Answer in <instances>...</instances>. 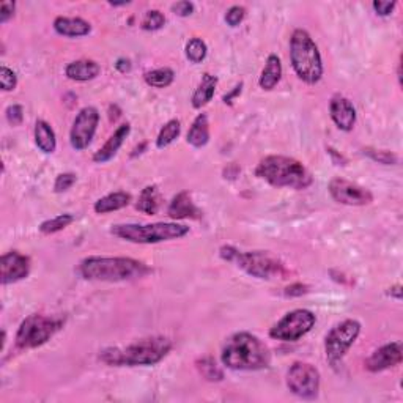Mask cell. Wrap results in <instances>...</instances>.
Masks as SVG:
<instances>
[{
    "label": "cell",
    "mask_w": 403,
    "mask_h": 403,
    "mask_svg": "<svg viewBox=\"0 0 403 403\" xmlns=\"http://www.w3.org/2000/svg\"><path fill=\"white\" fill-rule=\"evenodd\" d=\"M221 361L227 369L254 372L270 366L271 353L259 337L241 331L227 338L221 353Z\"/></svg>",
    "instance_id": "obj_1"
},
{
    "label": "cell",
    "mask_w": 403,
    "mask_h": 403,
    "mask_svg": "<svg viewBox=\"0 0 403 403\" xmlns=\"http://www.w3.org/2000/svg\"><path fill=\"white\" fill-rule=\"evenodd\" d=\"M172 350L171 338L155 336L140 338L128 347H110L103 350L99 359L114 367H136V366H155L161 362Z\"/></svg>",
    "instance_id": "obj_2"
},
{
    "label": "cell",
    "mask_w": 403,
    "mask_h": 403,
    "mask_svg": "<svg viewBox=\"0 0 403 403\" xmlns=\"http://www.w3.org/2000/svg\"><path fill=\"white\" fill-rule=\"evenodd\" d=\"M78 271L87 280L99 282H125L140 279L151 271L150 268L130 257H87L79 264Z\"/></svg>",
    "instance_id": "obj_3"
},
{
    "label": "cell",
    "mask_w": 403,
    "mask_h": 403,
    "mask_svg": "<svg viewBox=\"0 0 403 403\" xmlns=\"http://www.w3.org/2000/svg\"><path fill=\"white\" fill-rule=\"evenodd\" d=\"M255 175L274 188L307 189L312 185V173L295 157L282 155L265 156L255 169Z\"/></svg>",
    "instance_id": "obj_4"
},
{
    "label": "cell",
    "mask_w": 403,
    "mask_h": 403,
    "mask_svg": "<svg viewBox=\"0 0 403 403\" xmlns=\"http://www.w3.org/2000/svg\"><path fill=\"white\" fill-rule=\"evenodd\" d=\"M290 62L302 83L315 85L323 78V60L314 38L305 28H296L290 38Z\"/></svg>",
    "instance_id": "obj_5"
},
{
    "label": "cell",
    "mask_w": 403,
    "mask_h": 403,
    "mask_svg": "<svg viewBox=\"0 0 403 403\" xmlns=\"http://www.w3.org/2000/svg\"><path fill=\"white\" fill-rule=\"evenodd\" d=\"M110 233L114 237L134 244H156L171 239H180L189 233V227L177 223L155 224H117Z\"/></svg>",
    "instance_id": "obj_6"
},
{
    "label": "cell",
    "mask_w": 403,
    "mask_h": 403,
    "mask_svg": "<svg viewBox=\"0 0 403 403\" xmlns=\"http://www.w3.org/2000/svg\"><path fill=\"white\" fill-rule=\"evenodd\" d=\"M63 326L62 317H54V315H28L22 321L19 329L16 332V347L19 350H31L44 345L51 341Z\"/></svg>",
    "instance_id": "obj_7"
},
{
    "label": "cell",
    "mask_w": 403,
    "mask_h": 403,
    "mask_svg": "<svg viewBox=\"0 0 403 403\" xmlns=\"http://www.w3.org/2000/svg\"><path fill=\"white\" fill-rule=\"evenodd\" d=\"M235 264L246 271L249 276L257 279H284L287 276V270L282 261L276 255L266 250H249V252H239L235 257Z\"/></svg>",
    "instance_id": "obj_8"
},
{
    "label": "cell",
    "mask_w": 403,
    "mask_h": 403,
    "mask_svg": "<svg viewBox=\"0 0 403 403\" xmlns=\"http://www.w3.org/2000/svg\"><path fill=\"white\" fill-rule=\"evenodd\" d=\"M361 334V323L358 320L347 318L332 326L331 331L326 334L325 338V352L326 359L331 364L341 361L347 354L350 348L353 347L356 338Z\"/></svg>",
    "instance_id": "obj_9"
},
{
    "label": "cell",
    "mask_w": 403,
    "mask_h": 403,
    "mask_svg": "<svg viewBox=\"0 0 403 403\" xmlns=\"http://www.w3.org/2000/svg\"><path fill=\"white\" fill-rule=\"evenodd\" d=\"M317 317L307 309H295L285 314L270 329V337L282 342H296L315 326Z\"/></svg>",
    "instance_id": "obj_10"
},
{
    "label": "cell",
    "mask_w": 403,
    "mask_h": 403,
    "mask_svg": "<svg viewBox=\"0 0 403 403\" xmlns=\"http://www.w3.org/2000/svg\"><path fill=\"white\" fill-rule=\"evenodd\" d=\"M320 372L309 362L296 361L287 372V386L295 395L305 400H314L320 391Z\"/></svg>",
    "instance_id": "obj_11"
},
{
    "label": "cell",
    "mask_w": 403,
    "mask_h": 403,
    "mask_svg": "<svg viewBox=\"0 0 403 403\" xmlns=\"http://www.w3.org/2000/svg\"><path fill=\"white\" fill-rule=\"evenodd\" d=\"M99 123V112L96 108H83L76 115L71 131H69V144L76 151H84L89 148Z\"/></svg>",
    "instance_id": "obj_12"
},
{
    "label": "cell",
    "mask_w": 403,
    "mask_h": 403,
    "mask_svg": "<svg viewBox=\"0 0 403 403\" xmlns=\"http://www.w3.org/2000/svg\"><path fill=\"white\" fill-rule=\"evenodd\" d=\"M328 191L331 197L342 205L364 207L370 205L373 202V194L369 189L345 178H332L329 181Z\"/></svg>",
    "instance_id": "obj_13"
},
{
    "label": "cell",
    "mask_w": 403,
    "mask_h": 403,
    "mask_svg": "<svg viewBox=\"0 0 403 403\" xmlns=\"http://www.w3.org/2000/svg\"><path fill=\"white\" fill-rule=\"evenodd\" d=\"M0 271H2L0 274L2 285L19 282L31 274V259L17 250H11L0 259Z\"/></svg>",
    "instance_id": "obj_14"
},
{
    "label": "cell",
    "mask_w": 403,
    "mask_h": 403,
    "mask_svg": "<svg viewBox=\"0 0 403 403\" xmlns=\"http://www.w3.org/2000/svg\"><path fill=\"white\" fill-rule=\"evenodd\" d=\"M402 359H403L402 342H391L375 350V352L367 358L366 369L372 373L383 372L391 369V367L399 366Z\"/></svg>",
    "instance_id": "obj_15"
},
{
    "label": "cell",
    "mask_w": 403,
    "mask_h": 403,
    "mask_svg": "<svg viewBox=\"0 0 403 403\" xmlns=\"http://www.w3.org/2000/svg\"><path fill=\"white\" fill-rule=\"evenodd\" d=\"M329 115L341 131H352L356 125V109L348 98L336 95L331 98Z\"/></svg>",
    "instance_id": "obj_16"
},
{
    "label": "cell",
    "mask_w": 403,
    "mask_h": 403,
    "mask_svg": "<svg viewBox=\"0 0 403 403\" xmlns=\"http://www.w3.org/2000/svg\"><path fill=\"white\" fill-rule=\"evenodd\" d=\"M130 132H131L130 123L120 125L119 128H117L112 136L108 139V142L104 144L95 155H93V161H95L96 164H104V162L112 160V157L119 153L121 145L125 144V140L128 136H130Z\"/></svg>",
    "instance_id": "obj_17"
},
{
    "label": "cell",
    "mask_w": 403,
    "mask_h": 403,
    "mask_svg": "<svg viewBox=\"0 0 403 403\" xmlns=\"http://www.w3.org/2000/svg\"><path fill=\"white\" fill-rule=\"evenodd\" d=\"M169 218L175 221L178 219H198L202 216V212L192 202V197L188 191H181L172 198L171 205L167 208Z\"/></svg>",
    "instance_id": "obj_18"
},
{
    "label": "cell",
    "mask_w": 403,
    "mask_h": 403,
    "mask_svg": "<svg viewBox=\"0 0 403 403\" xmlns=\"http://www.w3.org/2000/svg\"><path fill=\"white\" fill-rule=\"evenodd\" d=\"M54 31L58 35H62V37L79 38L89 35L92 32V26L89 21L83 19V17L58 16L54 21Z\"/></svg>",
    "instance_id": "obj_19"
},
{
    "label": "cell",
    "mask_w": 403,
    "mask_h": 403,
    "mask_svg": "<svg viewBox=\"0 0 403 403\" xmlns=\"http://www.w3.org/2000/svg\"><path fill=\"white\" fill-rule=\"evenodd\" d=\"M99 73H101L99 63H96L95 60H89V58L68 63L65 68L67 78L76 80V83H87V80L98 78Z\"/></svg>",
    "instance_id": "obj_20"
},
{
    "label": "cell",
    "mask_w": 403,
    "mask_h": 403,
    "mask_svg": "<svg viewBox=\"0 0 403 403\" xmlns=\"http://www.w3.org/2000/svg\"><path fill=\"white\" fill-rule=\"evenodd\" d=\"M216 87H218V78L209 73H205L202 76L200 84L197 85V89L194 92V95L191 98V104L194 109H202L203 106L212 101L216 92Z\"/></svg>",
    "instance_id": "obj_21"
},
{
    "label": "cell",
    "mask_w": 403,
    "mask_h": 403,
    "mask_svg": "<svg viewBox=\"0 0 403 403\" xmlns=\"http://www.w3.org/2000/svg\"><path fill=\"white\" fill-rule=\"evenodd\" d=\"M280 78H282V63L276 54H271L266 58L265 68L261 69L259 85L264 90L270 92L280 83Z\"/></svg>",
    "instance_id": "obj_22"
},
{
    "label": "cell",
    "mask_w": 403,
    "mask_h": 403,
    "mask_svg": "<svg viewBox=\"0 0 403 403\" xmlns=\"http://www.w3.org/2000/svg\"><path fill=\"white\" fill-rule=\"evenodd\" d=\"M131 202V194L123 191H117V192H110V194L104 196L99 198V200L95 203V213L98 214H108L112 212H119V209L125 208L130 205Z\"/></svg>",
    "instance_id": "obj_23"
},
{
    "label": "cell",
    "mask_w": 403,
    "mask_h": 403,
    "mask_svg": "<svg viewBox=\"0 0 403 403\" xmlns=\"http://www.w3.org/2000/svg\"><path fill=\"white\" fill-rule=\"evenodd\" d=\"M188 144L194 148L205 147L209 140V123L207 114H198L188 131Z\"/></svg>",
    "instance_id": "obj_24"
},
{
    "label": "cell",
    "mask_w": 403,
    "mask_h": 403,
    "mask_svg": "<svg viewBox=\"0 0 403 403\" xmlns=\"http://www.w3.org/2000/svg\"><path fill=\"white\" fill-rule=\"evenodd\" d=\"M35 144H37V147L43 151V153L49 155V153H54L55 148H57V137H55V132L52 130V126L48 123V121L44 120H38L37 123H35Z\"/></svg>",
    "instance_id": "obj_25"
},
{
    "label": "cell",
    "mask_w": 403,
    "mask_h": 403,
    "mask_svg": "<svg viewBox=\"0 0 403 403\" xmlns=\"http://www.w3.org/2000/svg\"><path fill=\"white\" fill-rule=\"evenodd\" d=\"M160 207H161V194L157 186L151 185L147 186V188H144L136 203V208L139 212L153 216L160 212Z\"/></svg>",
    "instance_id": "obj_26"
},
{
    "label": "cell",
    "mask_w": 403,
    "mask_h": 403,
    "mask_svg": "<svg viewBox=\"0 0 403 403\" xmlns=\"http://www.w3.org/2000/svg\"><path fill=\"white\" fill-rule=\"evenodd\" d=\"M145 83H147L150 87L153 89H166V87L171 85L175 79V73L172 68H156L151 69V71H147L144 74Z\"/></svg>",
    "instance_id": "obj_27"
},
{
    "label": "cell",
    "mask_w": 403,
    "mask_h": 403,
    "mask_svg": "<svg viewBox=\"0 0 403 403\" xmlns=\"http://www.w3.org/2000/svg\"><path fill=\"white\" fill-rule=\"evenodd\" d=\"M181 132V123L180 120L173 119V120H169L167 123L161 128L160 134H157L156 137V148H167L169 145L173 144L175 140L178 139Z\"/></svg>",
    "instance_id": "obj_28"
},
{
    "label": "cell",
    "mask_w": 403,
    "mask_h": 403,
    "mask_svg": "<svg viewBox=\"0 0 403 403\" xmlns=\"http://www.w3.org/2000/svg\"><path fill=\"white\" fill-rule=\"evenodd\" d=\"M185 54L191 63H196L197 65V63H202L205 60V57L208 54V46L202 38H191L189 42L186 43Z\"/></svg>",
    "instance_id": "obj_29"
},
{
    "label": "cell",
    "mask_w": 403,
    "mask_h": 403,
    "mask_svg": "<svg viewBox=\"0 0 403 403\" xmlns=\"http://www.w3.org/2000/svg\"><path fill=\"white\" fill-rule=\"evenodd\" d=\"M197 369L202 373V377L208 379V381H223L224 372L221 367L216 364L213 358H202L197 361Z\"/></svg>",
    "instance_id": "obj_30"
},
{
    "label": "cell",
    "mask_w": 403,
    "mask_h": 403,
    "mask_svg": "<svg viewBox=\"0 0 403 403\" xmlns=\"http://www.w3.org/2000/svg\"><path fill=\"white\" fill-rule=\"evenodd\" d=\"M73 223H74V216L69 213H63V214L55 216V218L42 223V225H40V232L44 233V235H51V233H57L63 229H67V227Z\"/></svg>",
    "instance_id": "obj_31"
},
{
    "label": "cell",
    "mask_w": 403,
    "mask_h": 403,
    "mask_svg": "<svg viewBox=\"0 0 403 403\" xmlns=\"http://www.w3.org/2000/svg\"><path fill=\"white\" fill-rule=\"evenodd\" d=\"M166 24V16L161 13L160 10H151L142 19V28L147 32H155L164 27Z\"/></svg>",
    "instance_id": "obj_32"
},
{
    "label": "cell",
    "mask_w": 403,
    "mask_h": 403,
    "mask_svg": "<svg viewBox=\"0 0 403 403\" xmlns=\"http://www.w3.org/2000/svg\"><path fill=\"white\" fill-rule=\"evenodd\" d=\"M364 155H367L370 157V160L379 162V164H397L399 162V156L393 151H388V150H375V148H364Z\"/></svg>",
    "instance_id": "obj_33"
},
{
    "label": "cell",
    "mask_w": 403,
    "mask_h": 403,
    "mask_svg": "<svg viewBox=\"0 0 403 403\" xmlns=\"http://www.w3.org/2000/svg\"><path fill=\"white\" fill-rule=\"evenodd\" d=\"M17 85V76L13 69L2 65L0 68V87H2L3 92H11L15 90Z\"/></svg>",
    "instance_id": "obj_34"
},
{
    "label": "cell",
    "mask_w": 403,
    "mask_h": 403,
    "mask_svg": "<svg viewBox=\"0 0 403 403\" xmlns=\"http://www.w3.org/2000/svg\"><path fill=\"white\" fill-rule=\"evenodd\" d=\"M244 17H246V8L239 7V5H233V7L227 10L224 19L227 22V26L238 27L244 21Z\"/></svg>",
    "instance_id": "obj_35"
},
{
    "label": "cell",
    "mask_w": 403,
    "mask_h": 403,
    "mask_svg": "<svg viewBox=\"0 0 403 403\" xmlns=\"http://www.w3.org/2000/svg\"><path fill=\"white\" fill-rule=\"evenodd\" d=\"M76 180H78V178H76V175L71 173V172L60 173V175H58V177L55 178L54 191L58 192V194H60V192L68 191V189L71 188V186L76 183Z\"/></svg>",
    "instance_id": "obj_36"
},
{
    "label": "cell",
    "mask_w": 403,
    "mask_h": 403,
    "mask_svg": "<svg viewBox=\"0 0 403 403\" xmlns=\"http://www.w3.org/2000/svg\"><path fill=\"white\" fill-rule=\"evenodd\" d=\"M7 120L10 121V125L19 126L24 120V109L19 104H13V106H8L7 109Z\"/></svg>",
    "instance_id": "obj_37"
},
{
    "label": "cell",
    "mask_w": 403,
    "mask_h": 403,
    "mask_svg": "<svg viewBox=\"0 0 403 403\" xmlns=\"http://www.w3.org/2000/svg\"><path fill=\"white\" fill-rule=\"evenodd\" d=\"M15 10H16V3L15 2H10V0H3V2L0 3V24H5V22H8L11 17H13Z\"/></svg>",
    "instance_id": "obj_38"
},
{
    "label": "cell",
    "mask_w": 403,
    "mask_h": 403,
    "mask_svg": "<svg viewBox=\"0 0 403 403\" xmlns=\"http://www.w3.org/2000/svg\"><path fill=\"white\" fill-rule=\"evenodd\" d=\"M373 10H375V13L379 16H389L393 15L394 8L397 7V2H383V0H375V2L372 3Z\"/></svg>",
    "instance_id": "obj_39"
},
{
    "label": "cell",
    "mask_w": 403,
    "mask_h": 403,
    "mask_svg": "<svg viewBox=\"0 0 403 403\" xmlns=\"http://www.w3.org/2000/svg\"><path fill=\"white\" fill-rule=\"evenodd\" d=\"M194 3L192 2H186V0H183V2H177V3H173L172 5V11L175 15H178L181 17H186V16H191L192 13H194Z\"/></svg>",
    "instance_id": "obj_40"
},
{
    "label": "cell",
    "mask_w": 403,
    "mask_h": 403,
    "mask_svg": "<svg viewBox=\"0 0 403 403\" xmlns=\"http://www.w3.org/2000/svg\"><path fill=\"white\" fill-rule=\"evenodd\" d=\"M309 291V285H305V284H291L289 285L287 289L284 290V295L287 296V298H296V296H302V295H306Z\"/></svg>",
    "instance_id": "obj_41"
},
{
    "label": "cell",
    "mask_w": 403,
    "mask_h": 403,
    "mask_svg": "<svg viewBox=\"0 0 403 403\" xmlns=\"http://www.w3.org/2000/svg\"><path fill=\"white\" fill-rule=\"evenodd\" d=\"M241 89H243V84H238V85L235 87V89H233V90H232V92L229 93V95H224V98H223V101H224L225 104H227V103H229V104H230V103H232V99H233V98H235L237 95H239V93H241Z\"/></svg>",
    "instance_id": "obj_42"
},
{
    "label": "cell",
    "mask_w": 403,
    "mask_h": 403,
    "mask_svg": "<svg viewBox=\"0 0 403 403\" xmlns=\"http://www.w3.org/2000/svg\"><path fill=\"white\" fill-rule=\"evenodd\" d=\"M115 67H117V69H119V71H121V73L130 71V68H131L130 60H125V58H120V60L115 63Z\"/></svg>",
    "instance_id": "obj_43"
},
{
    "label": "cell",
    "mask_w": 403,
    "mask_h": 403,
    "mask_svg": "<svg viewBox=\"0 0 403 403\" xmlns=\"http://www.w3.org/2000/svg\"><path fill=\"white\" fill-rule=\"evenodd\" d=\"M389 290L391 296H394L395 300H402V285H394V287H391Z\"/></svg>",
    "instance_id": "obj_44"
}]
</instances>
